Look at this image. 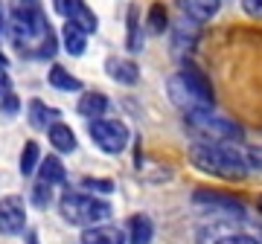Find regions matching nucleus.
I'll return each mask as SVG.
<instances>
[{"mask_svg": "<svg viewBox=\"0 0 262 244\" xmlns=\"http://www.w3.org/2000/svg\"><path fill=\"white\" fill-rule=\"evenodd\" d=\"M242 9H245V15L262 20V0H242Z\"/></svg>", "mask_w": 262, "mask_h": 244, "instance_id": "29", "label": "nucleus"}, {"mask_svg": "<svg viewBox=\"0 0 262 244\" xmlns=\"http://www.w3.org/2000/svg\"><path fill=\"white\" fill-rule=\"evenodd\" d=\"M245 166L262 172V145H251V149L245 151Z\"/></svg>", "mask_w": 262, "mask_h": 244, "instance_id": "27", "label": "nucleus"}, {"mask_svg": "<svg viewBox=\"0 0 262 244\" xmlns=\"http://www.w3.org/2000/svg\"><path fill=\"white\" fill-rule=\"evenodd\" d=\"M82 244H125V233L120 227H88L82 233Z\"/></svg>", "mask_w": 262, "mask_h": 244, "instance_id": "9", "label": "nucleus"}, {"mask_svg": "<svg viewBox=\"0 0 262 244\" xmlns=\"http://www.w3.org/2000/svg\"><path fill=\"white\" fill-rule=\"evenodd\" d=\"M61 215L70 224L79 227H96L99 221L111 215V207L96 195H82V192H64L61 195Z\"/></svg>", "mask_w": 262, "mask_h": 244, "instance_id": "2", "label": "nucleus"}, {"mask_svg": "<svg viewBox=\"0 0 262 244\" xmlns=\"http://www.w3.org/2000/svg\"><path fill=\"white\" fill-rule=\"evenodd\" d=\"M9 87V79H6V70H3V61H0V93H6Z\"/></svg>", "mask_w": 262, "mask_h": 244, "instance_id": "30", "label": "nucleus"}, {"mask_svg": "<svg viewBox=\"0 0 262 244\" xmlns=\"http://www.w3.org/2000/svg\"><path fill=\"white\" fill-rule=\"evenodd\" d=\"M166 90H169V99L178 105L184 113H195V111H210L213 105L207 102L204 96L198 93L195 87L189 85V79L184 73H175V76H169V82H166Z\"/></svg>", "mask_w": 262, "mask_h": 244, "instance_id": "5", "label": "nucleus"}, {"mask_svg": "<svg viewBox=\"0 0 262 244\" xmlns=\"http://www.w3.org/2000/svg\"><path fill=\"white\" fill-rule=\"evenodd\" d=\"M38 157H41V151H38V142L29 140L27 145H24V151H20V172L24 175H32L38 166Z\"/></svg>", "mask_w": 262, "mask_h": 244, "instance_id": "19", "label": "nucleus"}, {"mask_svg": "<svg viewBox=\"0 0 262 244\" xmlns=\"http://www.w3.org/2000/svg\"><path fill=\"white\" fill-rule=\"evenodd\" d=\"M24 230H27L24 198H18V195L0 198V235H20Z\"/></svg>", "mask_w": 262, "mask_h": 244, "instance_id": "7", "label": "nucleus"}, {"mask_svg": "<svg viewBox=\"0 0 262 244\" xmlns=\"http://www.w3.org/2000/svg\"><path fill=\"white\" fill-rule=\"evenodd\" d=\"M213 244H259L253 235H245V233H227V235H219Z\"/></svg>", "mask_w": 262, "mask_h": 244, "instance_id": "26", "label": "nucleus"}, {"mask_svg": "<svg viewBox=\"0 0 262 244\" xmlns=\"http://www.w3.org/2000/svg\"><path fill=\"white\" fill-rule=\"evenodd\" d=\"M187 125L201 137V142H239L242 140V128L236 125L233 119H225V116H215L210 111H195L187 113Z\"/></svg>", "mask_w": 262, "mask_h": 244, "instance_id": "3", "label": "nucleus"}, {"mask_svg": "<svg viewBox=\"0 0 262 244\" xmlns=\"http://www.w3.org/2000/svg\"><path fill=\"white\" fill-rule=\"evenodd\" d=\"M256 209H259V212H262V195L256 198Z\"/></svg>", "mask_w": 262, "mask_h": 244, "instance_id": "32", "label": "nucleus"}, {"mask_svg": "<svg viewBox=\"0 0 262 244\" xmlns=\"http://www.w3.org/2000/svg\"><path fill=\"white\" fill-rule=\"evenodd\" d=\"M155 235V224L149 215H134L128 221V244H149Z\"/></svg>", "mask_w": 262, "mask_h": 244, "instance_id": "11", "label": "nucleus"}, {"mask_svg": "<svg viewBox=\"0 0 262 244\" xmlns=\"http://www.w3.org/2000/svg\"><path fill=\"white\" fill-rule=\"evenodd\" d=\"M0 61H3V56H0Z\"/></svg>", "mask_w": 262, "mask_h": 244, "instance_id": "34", "label": "nucleus"}, {"mask_svg": "<svg viewBox=\"0 0 262 244\" xmlns=\"http://www.w3.org/2000/svg\"><path fill=\"white\" fill-rule=\"evenodd\" d=\"M0 29H3V9H0Z\"/></svg>", "mask_w": 262, "mask_h": 244, "instance_id": "33", "label": "nucleus"}, {"mask_svg": "<svg viewBox=\"0 0 262 244\" xmlns=\"http://www.w3.org/2000/svg\"><path fill=\"white\" fill-rule=\"evenodd\" d=\"M149 29L158 32V35L166 29V9H163V3H155L149 9Z\"/></svg>", "mask_w": 262, "mask_h": 244, "instance_id": "21", "label": "nucleus"}, {"mask_svg": "<svg viewBox=\"0 0 262 244\" xmlns=\"http://www.w3.org/2000/svg\"><path fill=\"white\" fill-rule=\"evenodd\" d=\"M18 108H20L18 96H15V93H3V99H0V111L6 113V116H15Z\"/></svg>", "mask_w": 262, "mask_h": 244, "instance_id": "28", "label": "nucleus"}, {"mask_svg": "<svg viewBox=\"0 0 262 244\" xmlns=\"http://www.w3.org/2000/svg\"><path fill=\"white\" fill-rule=\"evenodd\" d=\"M82 6H84V0H56V12H58V15H64L67 20L73 18Z\"/></svg>", "mask_w": 262, "mask_h": 244, "instance_id": "25", "label": "nucleus"}, {"mask_svg": "<svg viewBox=\"0 0 262 244\" xmlns=\"http://www.w3.org/2000/svg\"><path fill=\"white\" fill-rule=\"evenodd\" d=\"M53 119H58V111L47 108L41 99H32V102H29V122H32L35 128H47V122H53Z\"/></svg>", "mask_w": 262, "mask_h": 244, "instance_id": "17", "label": "nucleus"}, {"mask_svg": "<svg viewBox=\"0 0 262 244\" xmlns=\"http://www.w3.org/2000/svg\"><path fill=\"white\" fill-rule=\"evenodd\" d=\"M181 9H184V15L192 20H210L219 12V6H222V0H178Z\"/></svg>", "mask_w": 262, "mask_h": 244, "instance_id": "10", "label": "nucleus"}, {"mask_svg": "<svg viewBox=\"0 0 262 244\" xmlns=\"http://www.w3.org/2000/svg\"><path fill=\"white\" fill-rule=\"evenodd\" d=\"M105 111H108V99L102 93H84L79 99V113L88 119H102Z\"/></svg>", "mask_w": 262, "mask_h": 244, "instance_id": "13", "label": "nucleus"}, {"mask_svg": "<svg viewBox=\"0 0 262 244\" xmlns=\"http://www.w3.org/2000/svg\"><path fill=\"white\" fill-rule=\"evenodd\" d=\"M50 85L56 87V90H82V82L76 79V76H70L64 70V67H50Z\"/></svg>", "mask_w": 262, "mask_h": 244, "instance_id": "18", "label": "nucleus"}, {"mask_svg": "<svg viewBox=\"0 0 262 244\" xmlns=\"http://www.w3.org/2000/svg\"><path fill=\"white\" fill-rule=\"evenodd\" d=\"M192 204H198L201 209H210V212H222V215H236V218L245 215L242 201L227 195V192H219V189H198V192H192Z\"/></svg>", "mask_w": 262, "mask_h": 244, "instance_id": "6", "label": "nucleus"}, {"mask_svg": "<svg viewBox=\"0 0 262 244\" xmlns=\"http://www.w3.org/2000/svg\"><path fill=\"white\" fill-rule=\"evenodd\" d=\"M105 73L111 76L114 82H122V85H134L140 79V70H137L134 61H128V58H114V56L105 61Z\"/></svg>", "mask_w": 262, "mask_h": 244, "instance_id": "8", "label": "nucleus"}, {"mask_svg": "<svg viewBox=\"0 0 262 244\" xmlns=\"http://www.w3.org/2000/svg\"><path fill=\"white\" fill-rule=\"evenodd\" d=\"M70 23H76V27L84 29V32H94V29H96V15L88 9V6H82V9L76 12L73 18H70Z\"/></svg>", "mask_w": 262, "mask_h": 244, "instance_id": "20", "label": "nucleus"}, {"mask_svg": "<svg viewBox=\"0 0 262 244\" xmlns=\"http://www.w3.org/2000/svg\"><path fill=\"white\" fill-rule=\"evenodd\" d=\"M198 20H192V18H187V15H184V18H181V23L178 27H175V44H172V47L178 50H184V47H192V41H195L198 38V27H195Z\"/></svg>", "mask_w": 262, "mask_h": 244, "instance_id": "15", "label": "nucleus"}, {"mask_svg": "<svg viewBox=\"0 0 262 244\" xmlns=\"http://www.w3.org/2000/svg\"><path fill=\"white\" fill-rule=\"evenodd\" d=\"M91 140L108 154H120L128 145V128L120 119H91Z\"/></svg>", "mask_w": 262, "mask_h": 244, "instance_id": "4", "label": "nucleus"}, {"mask_svg": "<svg viewBox=\"0 0 262 244\" xmlns=\"http://www.w3.org/2000/svg\"><path fill=\"white\" fill-rule=\"evenodd\" d=\"M82 189L108 195V192H114V183H111V180H105V178H84V180H82Z\"/></svg>", "mask_w": 262, "mask_h": 244, "instance_id": "23", "label": "nucleus"}, {"mask_svg": "<svg viewBox=\"0 0 262 244\" xmlns=\"http://www.w3.org/2000/svg\"><path fill=\"white\" fill-rule=\"evenodd\" d=\"M140 47H143V41H140V32H137V9H131L128 12V50L137 53Z\"/></svg>", "mask_w": 262, "mask_h": 244, "instance_id": "22", "label": "nucleus"}, {"mask_svg": "<svg viewBox=\"0 0 262 244\" xmlns=\"http://www.w3.org/2000/svg\"><path fill=\"white\" fill-rule=\"evenodd\" d=\"M84 35H88V32H84V29H79L76 23H70V20L64 23L61 38H64V50L70 53V56H82V53H84V47H88Z\"/></svg>", "mask_w": 262, "mask_h": 244, "instance_id": "14", "label": "nucleus"}, {"mask_svg": "<svg viewBox=\"0 0 262 244\" xmlns=\"http://www.w3.org/2000/svg\"><path fill=\"white\" fill-rule=\"evenodd\" d=\"M50 198H53V186H50V183H44V180H38L35 189H32V201H35L38 207H47Z\"/></svg>", "mask_w": 262, "mask_h": 244, "instance_id": "24", "label": "nucleus"}, {"mask_svg": "<svg viewBox=\"0 0 262 244\" xmlns=\"http://www.w3.org/2000/svg\"><path fill=\"white\" fill-rule=\"evenodd\" d=\"M189 160L195 169L227 180H242L248 175L245 154H239L230 142H195L189 149Z\"/></svg>", "mask_w": 262, "mask_h": 244, "instance_id": "1", "label": "nucleus"}, {"mask_svg": "<svg viewBox=\"0 0 262 244\" xmlns=\"http://www.w3.org/2000/svg\"><path fill=\"white\" fill-rule=\"evenodd\" d=\"M41 180L50 183V186L64 183L67 172H64V166H61V160H58V157H44V160H41Z\"/></svg>", "mask_w": 262, "mask_h": 244, "instance_id": "16", "label": "nucleus"}, {"mask_svg": "<svg viewBox=\"0 0 262 244\" xmlns=\"http://www.w3.org/2000/svg\"><path fill=\"white\" fill-rule=\"evenodd\" d=\"M20 3H24L27 9H38V0H20Z\"/></svg>", "mask_w": 262, "mask_h": 244, "instance_id": "31", "label": "nucleus"}, {"mask_svg": "<svg viewBox=\"0 0 262 244\" xmlns=\"http://www.w3.org/2000/svg\"><path fill=\"white\" fill-rule=\"evenodd\" d=\"M47 134H50V142H53L56 151H73L76 149V134L70 131V125H64V122H53Z\"/></svg>", "mask_w": 262, "mask_h": 244, "instance_id": "12", "label": "nucleus"}]
</instances>
